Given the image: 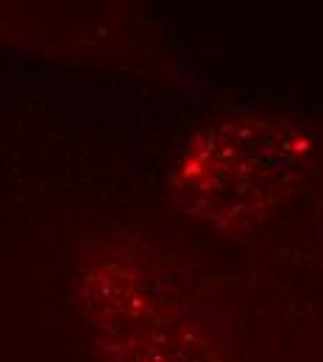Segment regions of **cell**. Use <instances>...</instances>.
Masks as SVG:
<instances>
[{"mask_svg": "<svg viewBox=\"0 0 323 362\" xmlns=\"http://www.w3.org/2000/svg\"><path fill=\"white\" fill-rule=\"evenodd\" d=\"M310 142L276 115H231L187 142L173 192L187 215L240 228L276 206L301 176Z\"/></svg>", "mask_w": 323, "mask_h": 362, "instance_id": "cell-2", "label": "cell"}, {"mask_svg": "<svg viewBox=\"0 0 323 362\" xmlns=\"http://www.w3.org/2000/svg\"><path fill=\"white\" fill-rule=\"evenodd\" d=\"M81 298L103 362H221L184 276L145 245L112 243L90 257Z\"/></svg>", "mask_w": 323, "mask_h": 362, "instance_id": "cell-1", "label": "cell"}]
</instances>
